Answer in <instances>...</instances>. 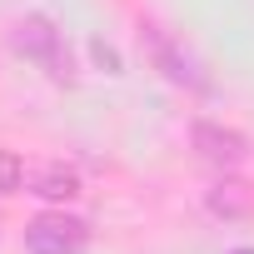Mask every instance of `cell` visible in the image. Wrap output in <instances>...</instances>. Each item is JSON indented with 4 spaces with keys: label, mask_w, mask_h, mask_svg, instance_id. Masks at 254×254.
Instances as JSON below:
<instances>
[{
    "label": "cell",
    "mask_w": 254,
    "mask_h": 254,
    "mask_svg": "<svg viewBox=\"0 0 254 254\" xmlns=\"http://www.w3.org/2000/svg\"><path fill=\"white\" fill-rule=\"evenodd\" d=\"M10 45H15V55H25L30 65H40L50 80H75V60H70L65 30H55L45 15H25V20H15Z\"/></svg>",
    "instance_id": "6da1fadb"
},
{
    "label": "cell",
    "mask_w": 254,
    "mask_h": 254,
    "mask_svg": "<svg viewBox=\"0 0 254 254\" xmlns=\"http://www.w3.org/2000/svg\"><path fill=\"white\" fill-rule=\"evenodd\" d=\"M90 244V224L75 214H40L25 224V249L30 254H80Z\"/></svg>",
    "instance_id": "7a4b0ae2"
},
{
    "label": "cell",
    "mask_w": 254,
    "mask_h": 254,
    "mask_svg": "<svg viewBox=\"0 0 254 254\" xmlns=\"http://www.w3.org/2000/svg\"><path fill=\"white\" fill-rule=\"evenodd\" d=\"M190 140H194L199 160L214 165V170H234V165L249 160V140H244L239 130H224V125H214V120H199L194 130H190Z\"/></svg>",
    "instance_id": "3957f363"
},
{
    "label": "cell",
    "mask_w": 254,
    "mask_h": 254,
    "mask_svg": "<svg viewBox=\"0 0 254 254\" xmlns=\"http://www.w3.org/2000/svg\"><path fill=\"white\" fill-rule=\"evenodd\" d=\"M150 55H155V65L175 80V85H190V90H204V75H199V65L190 60V55H180V45L175 40H165V35H155L150 30Z\"/></svg>",
    "instance_id": "277c9868"
},
{
    "label": "cell",
    "mask_w": 254,
    "mask_h": 254,
    "mask_svg": "<svg viewBox=\"0 0 254 254\" xmlns=\"http://www.w3.org/2000/svg\"><path fill=\"white\" fill-rule=\"evenodd\" d=\"M30 194H40V199H75L80 194V175L70 170V165H40V170H30Z\"/></svg>",
    "instance_id": "5b68a950"
},
{
    "label": "cell",
    "mask_w": 254,
    "mask_h": 254,
    "mask_svg": "<svg viewBox=\"0 0 254 254\" xmlns=\"http://www.w3.org/2000/svg\"><path fill=\"white\" fill-rule=\"evenodd\" d=\"M204 204H209V214H219V219H244V214L254 209V190L239 185V180H219Z\"/></svg>",
    "instance_id": "8992f818"
},
{
    "label": "cell",
    "mask_w": 254,
    "mask_h": 254,
    "mask_svg": "<svg viewBox=\"0 0 254 254\" xmlns=\"http://www.w3.org/2000/svg\"><path fill=\"white\" fill-rule=\"evenodd\" d=\"M25 190V170H20V160L5 150L0 155V194H20Z\"/></svg>",
    "instance_id": "52a82bcc"
},
{
    "label": "cell",
    "mask_w": 254,
    "mask_h": 254,
    "mask_svg": "<svg viewBox=\"0 0 254 254\" xmlns=\"http://www.w3.org/2000/svg\"><path fill=\"white\" fill-rule=\"evenodd\" d=\"M234 254H254V249H234Z\"/></svg>",
    "instance_id": "ba28073f"
}]
</instances>
